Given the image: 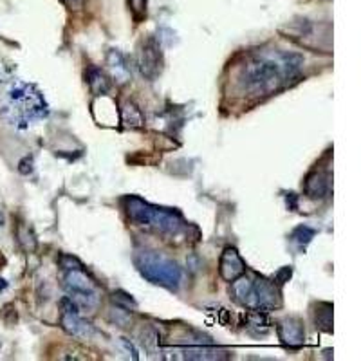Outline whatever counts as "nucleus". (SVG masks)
Returning a JSON list of instances; mask_svg holds the SVG:
<instances>
[{"instance_id":"nucleus-1","label":"nucleus","mask_w":361,"mask_h":361,"mask_svg":"<svg viewBox=\"0 0 361 361\" xmlns=\"http://www.w3.org/2000/svg\"><path fill=\"white\" fill-rule=\"evenodd\" d=\"M302 65L303 58L294 53H284L278 56L255 54L241 67L239 87L253 96L271 94L298 74Z\"/></svg>"},{"instance_id":"nucleus-30","label":"nucleus","mask_w":361,"mask_h":361,"mask_svg":"<svg viewBox=\"0 0 361 361\" xmlns=\"http://www.w3.org/2000/svg\"><path fill=\"white\" fill-rule=\"evenodd\" d=\"M0 226H4V215H2V211H0Z\"/></svg>"},{"instance_id":"nucleus-15","label":"nucleus","mask_w":361,"mask_h":361,"mask_svg":"<svg viewBox=\"0 0 361 361\" xmlns=\"http://www.w3.org/2000/svg\"><path fill=\"white\" fill-rule=\"evenodd\" d=\"M121 121L130 129H141L145 125V118L136 103L127 102L121 105Z\"/></svg>"},{"instance_id":"nucleus-9","label":"nucleus","mask_w":361,"mask_h":361,"mask_svg":"<svg viewBox=\"0 0 361 361\" xmlns=\"http://www.w3.org/2000/svg\"><path fill=\"white\" fill-rule=\"evenodd\" d=\"M303 192L312 201H321L330 193V174L326 168H314L309 172L303 183Z\"/></svg>"},{"instance_id":"nucleus-8","label":"nucleus","mask_w":361,"mask_h":361,"mask_svg":"<svg viewBox=\"0 0 361 361\" xmlns=\"http://www.w3.org/2000/svg\"><path fill=\"white\" fill-rule=\"evenodd\" d=\"M277 332L284 347L291 348V351H298L305 344V329H303L300 318L289 316L280 320L277 326Z\"/></svg>"},{"instance_id":"nucleus-18","label":"nucleus","mask_w":361,"mask_h":361,"mask_svg":"<svg viewBox=\"0 0 361 361\" xmlns=\"http://www.w3.org/2000/svg\"><path fill=\"white\" fill-rule=\"evenodd\" d=\"M314 235H316V232H314L312 227L302 224V226L294 227L293 233H291V241H293L294 244H298L300 248H305V246L314 239Z\"/></svg>"},{"instance_id":"nucleus-7","label":"nucleus","mask_w":361,"mask_h":361,"mask_svg":"<svg viewBox=\"0 0 361 361\" xmlns=\"http://www.w3.org/2000/svg\"><path fill=\"white\" fill-rule=\"evenodd\" d=\"M177 354H183L179 356L181 360H192V361H208V360H226L227 353L223 348L215 347L210 339L197 338L190 344H184L175 351Z\"/></svg>"},{"instance_id":"nucleus-17","label":"nucleus","mask_w":361,"mask_h":361,"mask_svg":"<svg viewBox=\"0 0 361 361\" xmlns=\"http://www.w3.org/2000/svg\"><path fill=\"white\" fill-rule=\"evenodd\" d=\"M139 338H141V345H143L147 351H150V353H154V351H157V348H159L161 336H159V332H157L156 327L147 326L143 330H141Z\"/></svg>"},{"instance_id":"nucleus-13","label":"nucleus","mask_w":361,"mask_h":361,"mask_svg":"<svg viewBox=\"0 0 361 361\" xmlns=\"http://www.w3.org/2000/svg\"><path fill=\"white\" fill-rule=\"evenodd\" d=\"M314 323L321 332H332V303L318 302L314 305Z\"/></svg>"},{"instance_id":"nucleus-29","label":"nucleus","mask_w":361,"mask_h":361,"mask_svg":"<svg viewBox=\"0 0 361 361\" xmlns=\"http://www.w3.org/2000/svg\"><path fill=\"white\" fill-rule=\"evenodd\" d=\"M6 287H8V284H6V280H2V278H0V291L6 289Z\"/></svg>"},{"instance_id":"nucleus-21","label":"nucleus","mask_w":361,"mask_h":361,"mask_svg":"<svg viewBox=\"0 0 361 361\" xmlns=\"http://www.w3.org/2000/svg\"><path fill=\"white\" fill-rule=\"evenodd\" d=\"M129 6L136 20H143L147 15V0H129Z\"/></svg>"},{"instance_id":"nucleus-20","label":"nucleus","mask_w":361,"mask_h":361,"mask_svg":"<svg viewBox=\"0 0 361 361\" xmlns=\"http://www.w3.org/2000/svg\"><path fill=\"white\" fill-rule=\"evenodd\" d=\"M17 236H18V242L22 244L24 250L29 251V253L36 250V239H35V235H33V232L29 230V227H26V226L18 227Z\"/></svg>"},{"instance_id":"nucleus-24","label":"nucleus","mask_w":361,"mask_h":361,"mask_svg":"<svg viewBox=\"0 0 361 361\" xmlns=\"http://www.w3.org/2000/svg\"><path fill=\"white\" fill-rule=\"evenodd\" d=\"M33 168H35V161H33L31 156L24 157V159L18 163V172L22 175H29L33 172Z\"/></svg>"},{"instance_id":"nucleus-10","label":"nucleus","mask_w":361,"mask_h":361,"mask_svg":"<svg viewBox=\"0 0 361 361\" xmlns=\"http://www.w3.org/2000/svg\"><path fill=\"white\" fill-rule=\"evenodd\" d=\"M246 264L241 259V255L235 248H226L220 255V262H218V273L223 280L233 282L235 278H239L241 275H244Z\"/></svg>"},{"instance_id":"nucleus-3","label":"nucleus","mask_w":361,"mask_h":361,"mask_svg":"<svg viewBox=\"0 0 361 361\" xmlns=\"http://www.w3.org/2000/svg\"><path fill=\"white\" fill-rule=\"evenodd\" d=\"M134 264L141 277L154 286L166 287V289H177L183 280L181 268L174 260L166 259L156 251H139L134 257Z\"/></svg>"},{"instance_id":"nucleus-4","label":"nucleus","mask_w":361,"mask_h":361,"mask_svg":"<svg viewBox=\"0 0 361 361\" xmlns=\"http://www.w3.org/2000/svg\"><path fill=\"white\" fill-rule=\"evenodd\" d=\"M63 286L69 293V298L76 302V305L85 311L93 312L98 307L99 303V293L93 278L87 275L81 268L69 269L63 278Z\"/></svg>"},{"instance_id":"nucleus-26","label":"nucleus","mask_w":361,"mask_h":361,"mask_svg":"<svg viewBox=\"0 0 361 361\" xmlns=\"http://www.w3.org/2000/svg\"><path fill=\"white\" fill-rule=\"evenodd\" d=\"M60 264H62V268L65 271L69 269H76V268H81V264L74 259V257H67V255H63L62 259H60Z\"/></svg>"},{"instance_id":"nucleus-6","label":"nucleus","mask_w":361,"mask_h":361,"mask_svg":"<svg viewBox=\"0 0 361 361\" xmlns=\"http://www.w3.org/2000/svg\"><path fill=\"white\" fill-rule=\"evenodd\" d=\"M138 67L139 72L154 81L163 71V53H161V45L156 38H147L143 44L139 45L138 51Z\"/></svg>"},{"instance_id":"nucleus-11","label":"nucleus","mask_w":361,"mask_h":361,"mask_svg":"<svg viewBox=\"0 0 361 361\" xmlns=\"http://www.w3.org/2000/svg\"><path fill=\"white\" fill-rule=\"evenodd\" d=\"M62 327L67 335L80 339H90L94 336V332H96L89 321H85L76 312H62Z\"/></svg>"},{"instance_id":"nucleus-31","label":"nucleus","mask_w":361,"mask_h":361,"mask_svg":"<svg viewBox=\"0 0 361 361\" xmlns=\"http://www.w3.org/2000/svg\"><path fill=\"white\" fill-rule=\"evenodd\" d=\"M65 2H69V4H78L80 0H65Z\"/></svg>"},{"instance_id":"nucleus-2","label":"nucleus","mask_w":361,"mask_h":361,"mask_svg":"<svg viewBox=\"0 0 361 361\" xmlns=\"http://www.w3.org/2000/svg\"><path fill=\"white\" fill-rule=\"evenodd\" d=\"M129 218L138 226L148 227L161 233H177L184 227L183 215L168 208H159L143 201L141 197L129 195L123 199Z\"/></svg>"},{"instance_id":"nucleus-19","label":"nucleus","mask_w":361,"mask_h":361,"mask_svg":"<svg viewBox=\"0 0 361 361\" xmlns=\"http://www.w3.org/2000/svg\"><path fill=\"white\" fill-rule=\"evenodd\" d=\"M109 318H111L112 323H116V326H120V327H129L130 321H132L129 309L120 307V305H116V307H111Z\"/></svg>"},{"instance_id":"nucleus-27","label":"nucleus","mask_w":361,"mask_h":361,"mask_svg":"<svg viewBox=\"0 0 361 361\" xmlns=\"http://www.w3.org/2000/svg\"><path fill=\"white\" fill-rule=\"evenodd\" d=\"M120 345H121V348H123V351H125L127 354H129V356H132V360H138V351H136L134 348V345L130 344L129 339H125V338H120Z\"/></svg>"},{"instance_id":"nucleus-22","label":"nucleus","mask_w":361,"mask_h":361,"mask_svg":"<svg viewBox=\"0 0 361 361\" xmlns=\"http://www.w3.org/2000/svg\"><path fill=\"white\" fill-rule=\"evenodd\" d=\"M112 300H114V303H116V305H120V307H125V309H136V307H138V303L134 302V298H130L129 294L121 293V291H118V293L112 294Z\"/></svg>"},{"instance_id":"nucleus-16","label":"nucleus","mask_w":361,"mask_h":361,"mask_svg":"<svg viewBox=\"0 0 361 361\" xmlns=\"http://www.w3.org/2000/svg\"><path fill=\"white\" fill-rule=\"evenodd\" d=\"M246 323H248V329L255 330L257 335H264V332H268L269 327H271V321L268 320L266 316V312H259V311H253L250 312L248 316H246Z\"/></svg>"},{"instance_id":"nucleus-5","label":"nucleus","mask_w":361,"mask_h":361,"mask_svg":"<svg viewBox=\"0 0 361 361\" xmlns=\"http://www.w3.org/2000/svg\"><path fill=\"white\" fill-rule=\"evenodd\" d=\"M282 296L280 289H278L271 280L268 278L259 277L257 280H253V289H251V302L250 307L251 311L259 312H269L275 307H280Z\"/></svg>"},{"instance_id":"nucleus-28","label":"nucleus","mask_w":361,"mask_h":361,"mask_svg":"<svg viewBox=\"0 0 361 361\" xmlns=\"http://www.w3.org/2000/svg\"><path fill=\"white\" fill-rule=\"evenodd\" d=\"M287 206H289V210H296L298 208V197H296V193H287Z\"/></svg>"},{"instance_id":"nucleus-23","label":"nucleus","mask_w":361,"mask_h":361,"mask_svg":"<svg viewBox=\"0 0 361 361\" xmlns=\"http://www.w3.org/2000/svg\"><path fill=\"white\" fill-rule=\"evenodd\" d=\"M60 307H62V312H76V314H80V307L76 305V302L69 296H63L60 300Z\"/></svg>"},{"instance_id":"nucleus-25","label":"nucleus","mask_w":361,"mask_h":361,"mask_svg":"<svg viewBox=\"0 0 361 361\" xmlns=\"http://www.w3.org/2000/svg\"><path fill=\"white\" fill-rule=\"evenodd\" d=\"M293 277V268H291V266H286V268H282L280 271L277 273V275H275V280L278 282V284H286V282H289V278Z\"/></svg>"},{"instance_id":"nucleus-14","label":"nucleus","mask_w":361,"mask_h":361,"mask_svg":"<svg viewBox=\"0 0 361 361\" xmlns=\"http://www.w3.org/2000/svg\"><path fill=\"white\" fill-rule=\"evenodd\" d=\"M87 78V83H89L90 90H93L96 96H102V94H107L109 89H111V81L105 76V72L98 67H90L85 74Z\"/></svg>"},{"instance_id":"nucleus-12","label":"nucleus","mask_w":361,"mask_h":361,"mask_svg":"<svg viewBox=\"0 0 361 361\" xmlns=\"http://www.w3.org/2000/svg\"><path fill=\"white\" fill-rule=\"evenodd\" d=\"M107 65L112 72V78L118 81V83H125L130 80V69L127 65L125 56L116 49H111L107 54Z\"/></svg>"}]
</instances>
